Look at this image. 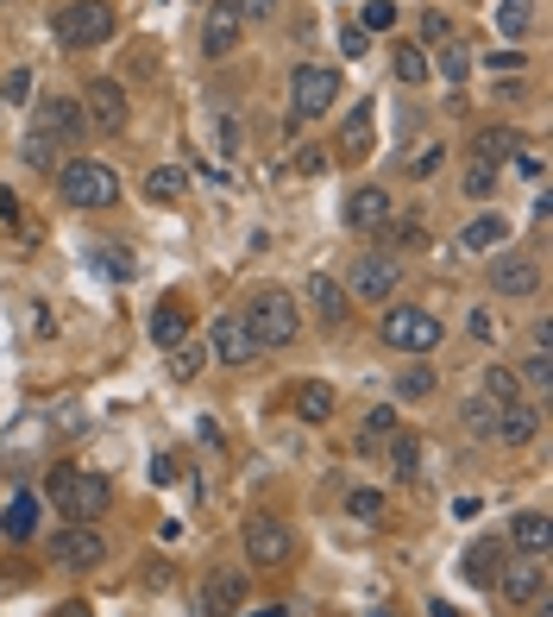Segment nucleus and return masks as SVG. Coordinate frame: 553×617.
<instances>
[{
	"instance_id": "f257e3e1",
	"label": "nucleus",
	"mask_w": 553,
	"mask_h": 617,
	"mask_svg": "<svg viewBox=\"0 0 553 617\" xmlns=\"http://www.w3.org/2000/svg\"><path fill=\"white\" fill-rule=\"evenodd\" d=\"M82 132H89L82 102H70V95H45V102L32 107V127H25V139H20V158L32 164V171H50L57 152H70Z\"/></svg>"
},
{
	"instance_id": "f03ea898",
	"label": "nucleus",
	"mask_w": 553,
	"mask_h": 617,
	"mask_svg": "<svg viewBox=\"0 0 553 617\" xmlns=\"http://www.w3.org/2000/svg\"><path fill=\"white\" fill-rule=\"evenodd\" d=\"M57 196H63V208H82V214L114 208L120 202V171H114L107 158H70V164L57 171Z\"/></svg>"
},
{
	"instance_id": "7ed1b4c3",
	"label": "nucleus",
	"mask_w": 553,
	"mask_h": 617,
	"mask_svg": "<svg viewBox=\"0 0 553 617\" xmlns=\"http://www.w3.org/2000/svg\"><path fill=\"white\" fill-rule=\"evenodd\" d=\"M45 498L70 516V523H95V516L114 504V486H107L101 473H82V466H57L45 479Z\"/></svg>"
},
{
	"instance_id": "20e7f679",
	"label": "nucleus",
	"mask_w": 553,
	"mask_h": 617,
	"mask_svg": "<svg viewBox=\"0 0 553 617\" xmlns=\"http://www.w3.org/2000/svg\"><path fill=\"white\" fill-rule=\"evenodd\" d=\"M239 315H246V328H251L258 347H290V340L302 335V303L290 296V290H276V283H264Z\"/></svg>"
},
{
	"instance_id": "39448f33",
	"label": "nucleus",
	"mask_w": 553,
	"mask_h": 617,
	"mask_svg": "<svg viewBox=\"0 0 553 617\" xmlns=\"http://www.w3.org/2000/svg\"><path fill=\"white\" fill-rule=\"evenodd\" d=\"M107 32H114V7L107 0H70V7L50 13V38L63 51H95V45H107Z\"/></svg>"
},
{
	"instance_id": "423d86ee",
	"label": "nucleus",
	"mask_w": 553,
	"mask_h": 617,
	"mask_svg": "<svg viewBox=\"0 0 553 617\" xmlns=\"http://www.w3.org/2000/svg\"><path fill=\"white\" fill-rule=\"evenodd\" d=\"M440 340H447L440 315H427V308H415V303L384 308V347H397V353H409V360H422V353H434Z\"/></svg>"
},
{
	"instance_id": "0eeeda50",
	"label": "nucleus",
	"mask_w": 553,
	"mask_h": 617,
	"mask_svg": "<svg viewBox=\"0 0 553 617\" xmlns=\"http://www.w3.org/2000/svg\"><path fill=\"white\" fill-rule=\"evenodd\" d=\"M239 542H246V561L251 567H290V561H296V529H290L283 516H271V511L246 516Z\"/></svg>"
},
{
	"instance_id": "6e6552de",
	"label": "nucleus",
	"mask_w": 553,
	"mask_h": 617,
	"mask_svg": "<svg viewBox=\"0 0 553 617\" xmlns=\"http://www.w3.org/2000/svg\"><path fill=\"white\" fill-rule=\"evenodd\" d=\"M333 102H340V70L296 63V77H290V114L296 120H321V114H333Z\"/></svg>"
},
{
	"instance_id": "1a4fd4ad",
	"label": "nucleus",
	"mask_w": 553,
	"mask_h": 617,
	"mask_svg": "<svg viewBox=\"0 0 553 617\" xmlns=\"http://www.w3.org/2000/svg\"><path fill=\"white\" fill-rule=\"evenodd\" d=\"M201 347H208V360H221V365H251L258 353H264V347L251 340V328H246V315H239V308L214 315V322H208V340H201Z\"/></svg>"
},
{
	"instance_id": "9d476101",
	"label": "nucleus",
	"mask_w": 553,
	"mask_h": 617,
	"mask_svg": "<svg viewBox=\"0 0 553 617\" xmlns=\"http://www.w3.org/2000/svg\"><path fill=\"white\" fill-rule=\"evenodd\" d=\"M397 278H402L397 253H365V258H352L346 296L352 303H390V296H397Z\"/></svg>"
},
{
	"instance_id": "9b49d317",
	"label": "nucleus",
	"mask_w": 553,
	"mask_h": 617,
	"mask_svg": "<svg viewBox=\"0 0 553 617\" xmlns=\"http://www.w3.org/2000/svg\"><path fill=\"white\" fill-rule=\"evenodd\" d=\"M50 561L70 567V573H95L107 561V536H101L95 523H70V529H57V542H50Z\"/></svg>"
},
{
	"instance_id": "f8f14e48",
	"label": "nucleus",
	"mask_w": 553,
	"mask_h": 617,
	"mask_svg": "<svg viewBox=\"0 0 553 617\" xmlns=\"http://www.w3.org/2000/svg\"><path fill=\"white\" fill-rule=\"evenodd\" d=\"M82 114H89V127L120 132L126 120H132V102H126V89L114 77H95L89 89H82Z\"/></svg>"
},
{
	"instance_id": "ddd939ff",
	"label": "nucleus",
	"mask_w": 553,
	"mask_h": 617,
	"mask_svg": "<svg viewBox=\"0 0 553 617\" xmlns=\"http://www.w3.org/2000/svg\"><path fill=\"white\" fill-rule=\"evenodd\" d=\"M497 592L509 605H534L541 592H548V561H534V555H509L497 567Z\"/></svg>"
},
{
	"instance_id": "4468645a",
	"label": "nucleus",
	"mask_w": 553,
	"mask_h": 617,
	"mask_svg": "<svg viewBox=\"0 0 553 617\" xmlns=\"http://www.w3.org/2000/svg\"><path fill=\"white\" fill-rule=\"evenodd\" d=\"M397 214V202H390V189H377V183H358L346 196V233H384V221Z\"/></svg>"
},
{
	"instance_id": "2eb2a0df",
	"label": "nucleus",
	"mask_w": 553,
	"mask_h": 617,
	"mask_svg": "<svg viewBox=\"0 0 553 617\" xmlns=\"http://www.w3.org/2000/svg\"><path fill=\"white\" fill-rule=\"evenodd\" d=\"M296 303L315 308V322H327V328H340L352 315V296H346V283L340 278H327V271H308V283H302V296Z\"/></svg>"
},
{
	"instance_id": "dca6fc26",
	"label": "nucleus",
	"mask_w": 553,
	"mask_h": 617,
	"mask_svg": "<svg viewBox=\"0 0 553 617\" xmlns=\"http://www.w3.org/2000/svg\"><path fill=\"white\" fill-rule=\"evenodd\" d=\"M491 290L497 296H541V265L534 258H522V253H497L491 258Z\"/></svg>"
},
{
	"instance_id": "f3484780",
	"label": "nucleus",
	"mask_w": 553,
	"mask_h": 617,
	"mask_svg": "<svg viewBox=\"0 0 553 617\" xmlns=\"http://www.w3.org/2000/svg\"><path fill=\"white\" fill-rule=\"evenodd\" d=\"M503 548L548 561V555H553V516L548 511H516V516H509V542H503Z\"/></svg>"
},
{
	"instance_id": "a211bd4d",
	"label": "nucleus",
	"mask_w": 553,
	"mask_h": 617,
	"mask_svg": "<svg viewBox=\"0 0 553 617\" xmlns=\"http://www.w3.org/2000/svg\"><path fill=\"white\" fill-rule=\"evenodd\" d=\"M233 612H246V573L239 567H221L201 586V617H233Z\"/></svg>"
},
{
	"instance_id": "6ab92c4d",
	"label": "nucleus",
	"mask_w": 553,
	"mask_h": 617,
	"mask_svg": "<svg viewBox=\"0 0 553 617\" xmlns=\"http://www.w3.org/2000/svg\"><path fill=\"white\" fill-rule=\"evenodd\" d=\"M239 38H246V20H239L233 7H208V20H201V51L208 57H233L239 51Z\"/></svg>"
},
{
	"instance_id": "aec40b11",
	"label": "nucleus",
	"mask_w": 553,
	"mask_h": 617,
	"mask_svg": "<svg viewBox=\"0 0 553 617\" xmlns=\"http://www.w3.org/2000/svg\"><path fill=\"white\" fill-rule=\"evenodd\" d=\"M522 152H528V132L522 127H484L472 139V158H478V164H491V171H503L509 158H522Z\"/></svg>"
},
{
	"instance_id": "412c9836",
	"label": "nucleus",
	"mask_w": 553,
	"mask_h": 617,
	"mask_svg": "<svg viewBox=\"0 0 553 617\" xmlns=\"http://www.w3.org/2000/svg\"><path fill=\"white\" fill-rule=\"evenodd\" d=\"M534 435H541V404H503L497 410L491 441H503V447H528Z\"/></svg>"
},
{
	"instance_id": "4be33fe9",
	"label": "nucleus",
	"mask_w": 553,
	"mask_h": 617,
	"mask_svg": "<svg viewBox=\"0 0 553 617\" xmlns=\"http://www.w3.org/2000/svg\"><path fill=\"white\" fill-rule=\"evenodd\" d=\"M497 246H509V221L503 214H472L459 228V253H497Z\"/></svg>"
},
{
	"instance_id": "5701e85b",
	"label": "nucleus",
	"mask_w": 553,
	"mask_h": 617,
	"mask_svg": "<svg viewBox=\"0 0 553 617\" xmlns=\"http://www.w3.org/2000/svg\"><path fill=\"white\" fill-rule=\"evenodd\" d=\"M472 63H478V51H472V45H466V38H447L440 51L427 57V70H434V77H447L452 89H459V82L472 77Z\"/></svg>"
},
{
	"instance_id": "b1692460",
	"label": "nucleus",
	"mask_w": 553,
	"mask_h": 617,
	"mask_svg": "<svg viewBox=\"0 0 553 617\" xmlns=\"http://www.w3.org/2000/svg\"><path fill=\"white\" fill-rule=\"evenodd\" d=\"M183 335H189V308L176 303V296L151 308V340H157V347H183Z\"/></svg>"
},
{
	"instance_id": "393cba45",
	"label": "nucleus",
	"mask_w": 553,
	"mask_h": 617,
	"mask_svg": "<svg viewBox=\"0 0 553 617\" xmlns=\"http://www.w3.org/2000/svg\"><path fill=\"white\" fill-rule=\"evenodd\" d=\"M333 404H340V397H333L327 379H302V385H296V416H302V422H327Z\"/></svg>"
},
{
	"instance_id": "a878e982",
	"label": "nucleus",
	"mask_w": 553,
	"mask_h": 617,
	"mask_svg": "<svg viewBox=\"0 0 553 617\" xmlns=\"http://www.w3.org/2000/svg\"><path fill=\"white\" fill-rule=\"evenodd\" d=\"M372 139H377L372 102H358V107L346 114V127H340V152H346V158H365V152H372Z\"/></svg>"
},
{
	"instance_id": "bb28decb",
	"label": "nucleus",
	"mask_w": 553,
	"mask_h": 617,
	"mask_svg": "<svg viewBox=\"0 0 553 617\" xmlns=\"http://www.w3.org/2000/svg\"><path fill=\"white\" fill-rule=\"evenodd\" d=\"M397 429H402V422H397V404H377V410H365V422H358V454L384 447Z\"/></svg>"
},
{
	"instance_id": "cd10ccee",
	"label": "nucleus",
	"mask_w": 553,
	"mask_h": 617,
	"mask_svg": "<svg viewBox=\"0 0 553 617\" xmlns=\"http://www.w3.org/2000/svg\"><path fill=\"white\" fill-rule=\"evenodd\" d=\"M497 567H503V542H472L466 548V580L472 586H497Z\"/></svg>"
},
{
	"instance_id": "c85d7f7f",
	"label": "nucleus",
	"mask_w": 553,
	"mask_h": 617,
	"mask_svg": "<svg viewBox=\"0 0 553 617\" xmlns=\"http://www.w3.org/2000/svg\"><path fill=\"white\" fill-rule=\"evenodd\" d=\"M145 196L151 202H183L189 196V171H176V164H157L145 177Z\"/></svg>"
},
{
	"instance_id": "c756f323",
	"label": "nucleus",
	"mask_w": 553,
	"mask_h": 617,
	"mask_svg": "<svg viewBox=\"0 0 553 617\" xmlns=\"http://www.w3.org/2000/svg\"><path fill=\"white\" fill-rule=\"evenodd\" d=\"M384 447H390V473H397V479H415V473H422V441L409 435V429H397Z\"/></svg>"
},
{
	"instance_id": "7c9ffc66",
	"label": "nucleus",
	"mask_w": 553,
	"mask_h": 617,
	"mask_svg": "<svg viewBox=\"0 0 553 617\" xmlns=\"http://www.w3.org/2000/svg\"><path fill=\"white\" fill-rule=\"evenodd\" d=\"M484 397L491 404H522V379H516V365H484Z\"/></svg>"
},
{
	"instance_id": "2f4dec72",
	"label": "nucleus",
	"mask_w": 553,
	"mask_h": 617,
	"mask_svg": "<svg viewBox=\"0 0 553 617\" xmlns=\"http://www.w3.org/2000/svg\"><path fill=\"white\" fill-rule=\"evenodd\" d=\"M390 70H397V82H402V89H422V82L434 77V70H427V51H422V45H397Z\"/></svg>"
},
{
	"instance_id": "473e14b6",
	"label": "nucleus",
	"mask_w": 553,
	"mask_h": 617,
	"mask_svg": "<svg viewBox=\"0 0 553 617\" xmlns=\"http://www.w3.org/2000/svg\"><path fill=\"white\" fill-rule=\"evenodd\" d=\"M516 379H522V391H541V397H548V391H553V347H534Z\"/></svg>"
},
{
	"instance_id": "72a5a7b5",
	"label": "nucleus",
	"mask_w": 553,
	"mask_h": 617,
	"mask_svg": "<svg viewBox=\"0 0 553 617\" xmlns=\"http://www.w3.org/2000/svg\"><path fill=\"white\" fill-rule=\"evenodd\" d=\"M346 516H352V523H365V529H372V523H384V491L352 486L346 491Z\"/></svg>"
},
{
	"instance_id": "f704fd0d",
	"label": "nucleus",
	"mask_w": 553,
	"mask_h": 617,
	"mask_svg": "<svg viewBox=\"0 0 553 617\" xmlns=\"http://www.w3.org/2000/svg\"><path fill=\"white\" fill-rule=\"evenodd\" d=\"M528 26H534V13H528V0H497V32L516 45V38H528Z\"/></svg>"
},
{
	"instance_id": "c9c22d12",
	"label": "nucleus",
	"mask_w": 553,
	"mask_h": 617,
	"mask_svg": "<svg viewBox=\"0 0 553 617\" xmlns=\"http://www.w3.org/2000/svg\"><path fill=\"white\" fill-rule=\"evenodd\" d=\"M32 523H38V498H32V491H20V498H13V511H7V536H13V542L32 536Z\"/></svg>"
},
{
	"instance_id": "e433bc0d",
	"label": "nucleus",
	"mask_w": 553,
	"mask_h": 617,
	"mask_svg": "<svg viewBox=\"0 0 553 617\" xmlns=\"http://www.w3.org/2000/svg\"><path fill=\"white\" fill-rule=\"evenodd\" d=\"M459 416H466V429H472L478 441H491V429H497V404H491V397H472Z\"/></svg>"
},
{
	"instance_id": "4c0bfd02",
	"label": "nucleus",
	"mask_w": 553,
	"mask_h": 617,
	"mask_svg": "<svg viewBox=\"0 0 553 617\" xmlns=\"http://www.w3.org/2000/svg\"><path fill=\"white\" fill-rule=\"evenodd\" d=\"M440 164H447V145H422V152H415V158H402V171H409V177H415V183H422V177H434Z\"/></svg>"
},
{
	"instance_id": "58836bf2",
	"label": "nucleus",
	"mask_w": 553,
	"mask_h": 617,
	"mask_svg": "<svg viewBox=\"0 0 553 617\" xmlns=\"http://www.w3.org/2000/svg\"><path fill=\"white\" fill-rule=\"evenodd\" d=\"M95 265H101V271H114V278H132V271H139L126 246H95Z\"/></svg>"
},
{
	"instance_id": "ea45409f",
	"label": "nucleus",
	"mask_w": 553,
	"mask_h": 617,
	"mask_svg": "<svg viewBox=\"0 0 553 617\" xmlns=\"http://www.w3.org/2000/svg\"><path fill=\"white\" fill-rule=\"evenodd\" d=\"M365 32H390L397 26V0H365V20H358Z\"/></svg>"
},
{
	"instance_id": "a19ab883",
	"label": "nucleus",
	"mask_w": 553,
	"mask_h": 617,
	"mask_svg": "<svg viewBox=\"0 0 553 617\" xmlns=\"http://www.w3.org/2000/svg\"><path fill=\"white\" fill-rule=\"evenodd\" d=\"M459 183H466V196H491V189H497V171H491V164H478V158H472V164H466V177H459Z\"/></svg>"
},
{
	"instance_id": "79ce46f5",
	"label": "nucleus",
	"mask_w": 553,
	"mask_h": 617,
	"mask_svg": "<svg viewBox=\"0 0 553 617\" xmlns=\"http://www.w3.org/2000/svg\"><path fill=\"white\" fill-rule=\"evenodd\" d=\"M427 391H434V372H427V365H409L397 379V397H427Z\"/></svg>"
},
{
	"instance_id": "37998d69",
	"label": "nucleus",
	"mask_w": 553,
	"mask_h": 617,
	"mask_svg": "<svg viewBox=\"0 0 553 617\" xmlns=\"http://www.w3.org/2000/svg\"><path fill=\"white\" fill-rule=\"evenodd\" d=\"M201 360H208V347H189V340H183V347H176V365H170V372H176V379H196Z\"/></svg>"
},
{
	"instance_id": "c03bdc74",
	"label": "nucleus",
	"mask_w": 553,
	"mask_h": 617,
	"mask_svg": "<svg viewBox=\"0 0 553 617\" xmlns=\"http://www.w3.org/2000/svg\"><path fill=\"white\" fill-rule=\"evenodd\" d=\"M384 233H390V246H415V240H422V221H402V214H390V221H384Z\"/></svg>"
},
{
	"instance_id": "a18cd8bd",
	"label": "nucleus",
	"mask_w": 553,
	"mask_h": 617,
	"mask_svg": "<svg viewBox=\"0 0 553 617\" xmlns=\"http://www.w3.org/2000/svg\"><path fill=\"white\" fill-rule=\"evenodd\" d=\"M422 38H434V45H447V38H452V20L440 13V7H427V13H422Z\"/></svg>"
},
{
	"instance_id": "49530a36",
	"label": "nucleus",
	"mask_w": 553,
	"mask_h": 617,
	"mask_svg": "<svg viewBox=\"0 0 553 617\" xmlns=\"http://www.w3.org/2000/svg\"><path fill=\"white\" fill-rule=\"evenodd\" d=\"M226 7H233L239 20H271L276 13V0H226Z\"/></svg>"
},
{
	"instance_id": "de8ad7c7",
	"label": "nucleus",
	"mask_w": 553,
	"mask_h": 617,
	"mask_svg": "<svg viewBox=\"0 0 553 617\" xmlns=\"http://www.w3.org/2000/svg\"><path fill=\"white\" fill-rule=\"evenodd\" d=\"M484 63H491V70H503V77H509V70H522L528 57L516 51V45H503V51H491V57H484Z\"/></svg>"
},
{
	"instance_id": "09e8293b",
	"label": "nucleus",
	"mask_w": 553,
	"mask_h": 617,
	"mask_svg": "<svg viewBox=\"0 0 553 617\" xmlns=\"http://www.w3.org/2000/svg\"><path fill=\"white\" fill-rule=\"evenodd\" d=\"M365 45H372V32H365V26H346V32H340V51H346V57H365Z\"/></svg>"
},
{
	"instance_id": "8fccbe9b",
	"label": "nucleus",
	"mask_w": 553,
	"mask_h": 617,
	"mask_svg": "<svg viewBox=\"0 0 553 617\" xmlns=\"http://www.w3.org/2000/svg\"><path fill=\"white\" fill-rule=\"evenodd\" d=\"M0 228H20V196L13 189H0Z\"/></svg>"
},
{
	"instance_id": "3c124183",
	"label": "nucleus",
	"mask_w": 553,
	"mask_h": 617,
	"mask_svg": "<svg viewBox=\"0 0 553 617\" xmlns=\"http://www.w3.org/2000/svg\"><path fill=\"white\" fill-rule=\"evenodd\" d=\"M296 171H308V177H321V171H327V152H315V145H308V152H296Z\"/></svg>"
},
{
	"instance_id": "603ef678",
	"label": "nucleus",
	"mask_w": 553,
	"mask_h": 617,
	"mask_svg": "<svg viewBox=\"0 0 553 617\" xmlns=\"http://www.w3.org/2000/svg\"><path fill=\"white\" fill-rule=\"evenodd\" d=\"M25 95H32V77H25V70H13V77H7V102H25Z\"/></svg>"
},
{
	"instance_id": "864d4df0",
	"label": "nucleus",
	"mask_w": 553,
	"mask_h": 617,
	"mask_svg": "<svg viewBox=\"0 0 553 617\" xmlns=\"http://www.w3.org/2000/svg\"><path fill=\"white\" fill-rule=\"evenodd\" d=\"M151 479H157V486H170V479H176V461H170V454H157V461H151Z\"/></svg>"
},
{
	"instance_id": "5fc2aeb1",
	"label": "nucleus",
	"mask_w": 553,
	"mask_h": 617,
	"mask_svg": "<svg viewBox=\"0 0 553 617\" xmlns=\"http://www.w3.org/2000/svg\"><path fill=\"white\" fill-rule=\"evenodd\" d=\"M57 617H89V605H82V598H63V605H57Z\"/></svg>"
},
{
	"instance_id": "6e6d98bb",
	"label": "nucleus",
	"mask_w": 553,
	"mask_h": 617,
	"mask_svg": "<svg viewBox=\"0 0 553 617\" xmlns=\"http://www.w3.org/2000/svg\"><path fill=\"white\" fill-rule=\"evenodd\" d=\"M427 612H434V617H466V612H452L447 598H434V605H427Z\"/></svg>"
},
{
	"instance_id": "4d7b16f0",
	"label": "nucleus",
	"mask_w": 553,
	"mask_h": 617,
	"mask_svg": "<svg viewBox=\"0 0 553 617\" xmlns=\"http://www.w3.org/2000/svg\"><path fill=\"white\" fill-rule=\"evenodd\" d=\"M251 617H283V605H264V612H251Z\"/></svg>"
}]
</instances>
